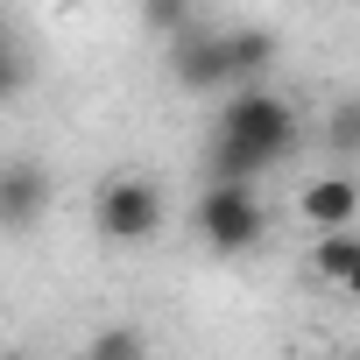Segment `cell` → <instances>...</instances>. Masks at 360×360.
Segmentation results:
<instances>
[{"label":"cell","instance_id":"obj_4","mask_svg":"<svg viewBox=\"0 0 360 360\" xmlns=\"http://www.w3.org/2000/svg\"><path fill=\"white\" fill-rule=\"evenodd\" d=\"M43 212H50V169L29 155H8L0 162V233H29L43 226Z\"/></svg>","mask_w":360,"mask_h":360},{"label":"cell","instance_id":"obj_10","mask_svg":"<svg viewBox=\"0 0 360 360\" xmlns=\"http://www.w3.org/2000/svg\"><path fill=\"white\" fill-rule=\"evenodd\" d=\"M191 22H198V15H191V8H176V0H155V8H141V29H148V36H169V43L184 36Z\"/></svg>","mask_w":360,"mask_h":360},{"label":"cell","instance_id":"obj_7","mask_svg":"<svg viewBox=\"0 0 360 360\" xmlns=\"http://www.w3.org/2000/svg\"><path fill=\"white\" fill-rule=\"evenodd\" d=\"M269 57H276V36H269V29H226V64H233V78H262Z\"/></svg>","mask_w":360,"mask_h":360},{"label":"cell","instance_id":"obj_13","mask_svg":"<svg viewBox=\"0 0 360 360\" xmlns=\"http://www.w3.org/2000/svg\"><path fill=\"white\" fill-rule=\"evenodd\" d=\"M339 290H346V297H353V304H360V262H353V276H346V283H339Z\"/></svg>","mask_w":360,"mask_h":360},{"label":"cell","instance_id":"obj_1","mask_svg":"<svg viewBox=\"0 0 360 360\" xmlns=\"http://www.w3.org/2000/svg\"><path fill=\"white\" fill-rule=\"evenodd\" d=\"M304 120L283 92L269 85H248L219 106V134H212V184H248L255 191V176L276 169L290 148H297Z\"/></svg>","mask_w":360,"mask_h":360},{"label":"cell","instance_id":"obj_2","mask_svg":"<svg viewBox=\"0 0 360 360\" xmlns=\"http://www.w3.org/2000/svg\"><path fill=\"white\" fill-rule=\"evenodd\" d=\"M92 226H99V240H113V248L148 240V233L162 226V184H155V176H106L99 198H92Z\"/></svg>","mask_w":360,"mask_h":360},{"label":"cell","instance_id":"obj_9","mask_svg":"<svg viewBox=\"0 0 360 360\" xmlns=\"http://www.w3.org/2000/svg\"><path fill=\"white\" fill-rule=\"evenodd\" d=\"M85 360H148V332L141 325H99Z\"/></svg>","mask_w":360,"mask_h":360},{"label":"cell","instance_id":"obj_12","mask_svg":"<svg viewBox=\"0 0 360 360\" xmlns=\"http://www.w3.org/2000/svg\"><path fill=\"white\" fill-rule=\"evenodd\" d=\"M22 50H15V29H8V15H0V64H15Z\"/></svg>","mask_w":360,"mask_h":360},{"label":"cell","instance_id":"obj_5","mask_svg":"<svg viewBox=\"0 0 360 360\" xmlns=\"http://www.w3.org/2000/svg\"><path fill=\"white\" fill-rule=\"evenodd\" d=\"M169 71L184 78L191 92H212V85H233V64H226V29L219 22H191L184 36H176V50H169Z\"/></svg>","mask_w":360,"mask_h":360},{"label":"cell","instance_id":"obj_6","mask_svg":"<svg viewBox=\"0 0 360 360\" xmlns=\"http://www.w3.org/2000/svg\"><path fill=\"white\" fill-rule=\"evenodd\" d=\"M297 212H304L318 233H353V219H360V184H353V176H311L304 198H297Z\"/></svg>","mask_w":360,"mask_h":360},{"label":"cell","instance_id":"obj_14","mask_svg":"<svg viewBox=\"0 0 360 360\" xmlns=\"http://www.w3.org/2000/svg\"><path fill=\"white\" fill-rule=\"evenodd\" d=\"M0 360H22V353H0Z\"/></svg>","mask_w":360,"mask_h":360},{"label":"cell","instance_id":"obj_8","mask_svg":"<svg viewBox=\"0 0 360 360\" xmlns=\"http://www.w3.org/2000/svg\"><path fill=\"white\" fill-rule=\"evenodd\" d=\"M353 262H360V233H318V248H311V269H318L332 290L353 276Z\"/></svg>","mask_w":360,"mask_h":360},{"label":"cell","instance_id":"obj_11","mask_svg":"<svg viewBox=\"0 0 360 360\" xmlns=\"http://www.w3.org/2000/svg\"><path fill=\"white\" fill-rule=\"evenodd\" d=\"M325 141H332L339 155H360V99H346V106L325 120Z\"/></svg>","mask_w":360,"mask_h":360},{"label":"cell","instance_id":"obj_3","mask_svg":"<svg viewBox=\"0 0 360 360\" xmlns=\"http://www.w3.org/2000/svg\"><path fill=\"white\" fill-rule=\"evenodd\" d=\"M262 233H269V212H262V198L248 184H205V198H198V240L212 255H248Z\"/></svg>","mask_w":360,"mask_h":360}]
</instances>
